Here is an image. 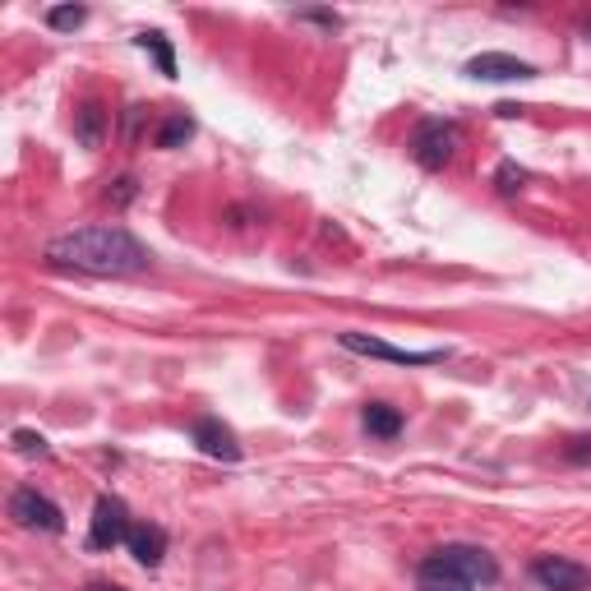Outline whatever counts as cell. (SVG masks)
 <instances>
[{"label":"cell","instance_id":"9a60e30c","mask_svg":"<svg viewBox=\"0 0 591 591\" xmlns=\"http://www.w3.org/2000/svg\"><path fill=\"white\" fill-rule=\"evenodd\" d=\"M135 46H139V51H148V56L158 61V70L167 74V80H176V56H171V42H167L162 33H139V38H135Z\"/></svg>","mask_w":591,"mask_h":591},{"label":"cell","instance_id":"ba28073f","mask_svg":"<svg viewBox=\"0 0 591 591\" xmlns=\"http://www.w3.org/2000/svg\"><path fill=\"white\" fill-rule=\"evenodd\" d=\"M467 74L481 84H513V80H536V65L508 56V51H481V56L467 61Z\"/></svg>","mask_w":591,"mask_h":591},{"label":"cell","instance_id":"7402d4cb","mask_svg":"<svg viewBox=\"0 0 591 591\" xmlns=\"http://www.w3.org/2000/svg\"><path fill=\"white\" fill-rule=\"evenodd\" d=\"M88 591H120V587H107V582H93Z\"/></svg>","mask_w":591,"mask_h":591},{"label":"cell","instance_id":"d6986e66","mask_svg":"<svg viewBox=\"0 0 591 591\" xmlns=\"http://www.w3.org/2000/svg\"><path fill=\"white\" fill-rule=\"evenodd\" d=\"M14 453H23V457H46L51 448H46V440L38 430H14Z\"/></svg>","mask_w":591,"mask_h":591},{"label":"cell","instance_id":"7a4b0ae2","mask_svg":"<svg viewBox=\"0 0 591 591\" xmlns=\"http://www.w3.org/2000/svg\"><path fill=\"white\" fill-rule=\"evenodd\" d=\"M457 148H462V135H457L453 120H425L416 130V139H411V158L425 171H444L457 158Z\"/></svg>","mask_w":591,"mask_h":591},{"label":"cell","instance_id":"8fae6325","mask_svg":"<svg viewBox=\"0 0 591 591\" xmlns=\"http://www.w3.org/2000/svg\"><path fill=\"white\" fill-rule=\"evenodd\" d=\"M416 591H476L467 578H462V573H453L448 569V563H440V559H425L421 563V573H416Z\"/></svg>","mask_w":591,"mask_h":591},{"label":"cell","instance_id":"4fadbf2b","mask_svg":"<svg viewBox=\"0 0 591 591\" xmlns=\"http://www.w3.org/2000/svg\"><path fill=\"white\" fill-rule=\"evenodd\" d=\"M361 425L374 434V440H398V434H402V411L389 407V402H370L361 411Z\"/></svg>","mask_w":591,"mask_h":591},{"label":"cell","instance_id":"52a82bcc","mask_svg":"<svg viewBox=\"0 0 591 591\" xmlns=\"http://www.w3.org/2000/svg\"><path fill=\"white\" fill-rule=\"evenodd\" d=\"M434 559L448 563L453 573H462L476 591L499 582V563H495V555H490V550H481V546H444V550H434Z\"/></svg>","mask_w":591,"mask_h":591},{"label":"cell","instance_id":"ffe728a7","mask_svg":"<svg viewBox=\"0 0 591 591\" xmlns=\"http://www.w3.org/2000/svg\"><path fill=\"white\" fill-rule=\"evenodd\" d=\"M139 120H144V107H130V116H125V139H139Z\"/></svg>","mask_w":591,"mask_h":591},{"label":"cell","instance_id":"8992f818","mask_svg":"<svg viewBox=\"0 0 591 591\" xmlns=\"http://www.w3.org/2000/svg\"><path fill=\"white\" fill-rule=\"evenodd\" d=\"M531 578L541 591H587L591 587V569L569 555H541L531 559Z\"/></svg>","mask_w":591,"mask_h":591},{"label":"cell","instance_id":"ac0fdd59","mask_svg":"<svg viewBox=\"0 0 591 591\" xmlns=\"http://www.w3.org/2000/svg\"><path fill=\"white\" fill-rule=\"evenodd\" d=\"M135 199H139V181H135V176H120V181H112V190H107L112 209H130Z\"/></svg>","mask_w":591,"mask_h":591},{"label":"cell","instance_id":"30bf717a","mask_svg":"<svg viewBox=\"0 0 591 591\" xmlns=\"http://www.w3.org/2000/svg\"><path fill=\"white\" fill-rule=\"evenodd\" d=\"M125 546H130L139 569H158L162 555H167V531L158 523H139V527H130V541Z\"/></svg>","mask_w":591,"mask_h":591},{"label":"cell","instance_id":"277c9868","mask_svg":"<svg viewBox=\"0 0 591 591\" xmlns=\"http://www.w3.org/2000/svg\"><path fill=\"white\" fill-rule=\"evenodd\" d=\"M130 541V508L116 495H102L93 504V523H88V546L93 550H116Z\"/></svg>","mask_w":591,"mask_h":591},{"label":"cell","instance_id":"2e32d148","mask_svg":"<svg viewBox=\"0 0 591 591\" xmlns=\"http://www.w3.org/2000/svg\"><path fill=\"white\" fill-rule=\"evenodd\" d=\"M84 19H88V10H84V6H56V10H46V29H56V33H74Z\"/></svg>","mask_w":591,"mask_h":591},{"label":"cell","instance_id":"44dd1931","mask_svg":"<svg viewBox=\"0 0 591 591\" xmlns=\"http://www.w3.org/2000/svg\"><path fill=\"white\" fill-rule=\"evenodd\" d=\"M300 19H315V23H328V29H338V14H328V10H300Z\"/></svg>","mask_w":591,"mask_h":591},{"label":"cell","instance_id":"6da1fadb","mask_svg":"<svg viewBox=\"0 0 591 591\" xmlns=\"http://www.w3.org/2000/svg\"><path fill=\"white\" fill-rule=\"evenodd\" d=\"M46 264L88 273V277H135V273L152 268V254L125 226L93 222V226H74V231L51 236L46 241Z\"/></svg>","mask_w":591,"mask_h":591},{"label":"cell","instance_id":"e0dca14e","mask_svg":"<svg viewBox=\"0 0 591 591\" xmlns=\"http://www.w3.org/2000/svg\"><path fill=\"white\" fill-rule=\"evenodd\" d=\"M527 181H531V176H527V167H518V162H499V171H495V190H499V194H518Z\"/></svg>","mask_w":591,"mask_h":591},{"label":"cell","instance_id":"5b68a950","mask_svg":"<svg viewBox=\"0 0 591 591\" xmlns=\"http://www.w3.org/2000/svg\"><path fill=\"white\" fill-rule=\"evenodd\" d=\"M10 518H14L19 527L46 531V536H61V531H65V513L51 504L42 490H33V485H23V490L10 495Z\"/></svg>","mask_w":591,"mask_h":591},{"label":"cell","instance_id":"7c38bea8","mask_svg":"<svg viewBox=\"0 0 591 591\" xmlns=\"http://www.w3.org/2000/svg\"><path fill=\"white\" fill-rule=\"evenodd\" d=\"M74 139H80V148H102V139H107V112L97 102H84L74 116Z\"/></svg>","mask_w":591,"mask_h":591},{"label":"cell","instance_id":"3957f363","mask_svg":"<svg viewBox=\"0 0 591 591\" xmlns=\"http://www.w3.org/2000/svg\"><path fill=\"white\" fill-rule=\"evenodd\" d=\"M342 351H356V356H370V361H389V366H434L444 361V347H430V351H407V347H393L383 338H370V333H342Z\"/></svg>","mask_w":591,"mask_h":591},{"label":"cell","instance_id":"5bb4252c","mask_svg":"<svg viewBox=\"0 0 591 591\" xmlns=\"http://www.w3.org/2000/svg\"><path fill=\"white\" fill-rule=\"evenodd\" d=\"M194 139V120L186 116V112H171L167 120H162V130H158V139H152V144H158V148H186Z\"/></svg>","mask_w":591,"mask_h":591},{"label":"cell","instance_id":"9c48e42d","mask_svg":"<svg viewBox=\"0 0 591 591\" xmlns=\"http://www.w3.org/2000/svg\"><path fill=\"white\" fill-rule=\"evenodd\" d=\"M190 440L199 444L203 457H218V462H241V440H236V430L222 425L218 416H199L190 425Z\"/></svg>","mask_w":591,"mask_h":591}]
</instances>
